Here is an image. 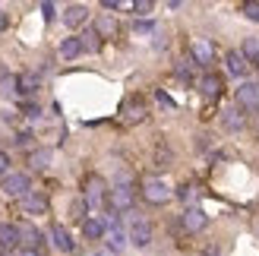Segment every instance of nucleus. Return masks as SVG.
<instances>
[{
	"instance_id": "obj_1",
	"label": "nucleus",
	"mask_w": 259,
	"mask_h": 256,
	"mask_svg": "<svg viewBox=\"0 0 259 256\" xmlns=\"http://www.w3.org/2000/svg\"><path fill=\"white\" fill-rule=\"evenodd\" d=\"M0 193H4L7 199H22L32 193V181L29 174H7L4 181H0Z\"/></svg>"
},
{
	"instance_id": "obj_2",
	"label": "nucleus",
	"mask_w": 259,
	"mask_h": 256,
	"mask_svg": "<svg viewBox=\"0 0 259 256\" xmlns=\"http://www.w3.org/2000/svg\"><path fill=\"white\" fill-rule=\"evenodd\" d=\"M133 206H136V190L130 187L126 181L114 184V187H111V209H114V212H130Z\"/></svg>"
},
{
	"instance_id": "obj_3",
	"label": "nucleus",
	"mask_w": 259,
	"mask_h": 256,
	"mask_svg": "<svg viewBox=\"0 0 259 256\" xmlns=\"http://www.w3.org/2000/svg\"><path fill=\"white\" fill-rule=\"evenodd\" d=\"M82 199H85L89 209H101V206H105V199H108V187H105V181L92 174V177L85 181V193H82Z\"/></svg>"
},
{
	"instance_id": "obj_4",
	"label": "nucleus",
	"mask_w": 259,
	"mask_h": 256,
	"mask_svg": "<svg viewBox=\"0 0 259 256\" xmlns=\"http://www.w3.org/2000/svg\"><path fill=\"white\" fill-rule=\"evenodd\" d=\"M142 199L152 202V206H164V202L171 199V190H167L164 181H155V177H149V181L142 184Z\"/></svg>"
},
{
	"instance_id": "obj_5",
	"label": "nucleus",
	"mask_w": 259,
	"mask_h": 256,
	"mask_svg": "<svg viewBox=\"0 0 259 256\" xmlns=\"http://www.w3.org/2000/svg\"><path fill=\"white\" fill-rule=\"evenodd\" d=\"M237 105L250 114H259V82H243L237 89Z\"/></svg>"
},
{
	"instance_id": "obj_6",
	"label": "nucleus",
	"mask_w": 259,
	"mask_h": 256,
	"mask_svg": "<svg viewBox=\"0 0 259 256\" xmlns=\"http://www.w3.org/2000/svg\"><path fill=\"white\" fill-rule=\"evenodd\" d=\"M180 225H184V231H190V234H196V231H202L205 225H209V215H205L199 206H190L184 215H180Z\"/></svg>"
},
{
	"instance_id": "obj_7",
	"label": "nucleus",
	"mask_w": 259,
	"mask_h": 256,
	"mask_svg": "<svg viewBox=\"0 0 259 256\" xmlns=\"http://www.w3.org/2000/svg\"><path fill=\"white\" fill-rule=\"evenodd\" d=\"M19 247L22 250H41L45 247V237H41V231H38L35 225H19Z\"/></svg>"
},
{
	"instance_id": "obj_8",
	"label": "nucleus",
	"mask_w": 259,
	"mask_h": 256,
	"mask_svg": "<svg viewBox=\"0 0 259 256\" xmlns=\"http://www.w3.org/2000/svg\"><path fill=\"white\" fill-rule=\"evenodd\" d=\"M19 206H22L25 215H45V212H48V196H45V193H38V190H32L29 196H22V199H19Z\"/></svg>"
},
{
	"instance_id": "obj_9",
	"label": "nucleus",
	"mask_w": 259,
	"mask_h": 256,
	"mask_svg": "<svg viewBox=\"0 0 259 256\" xmlns=\"http://www.w3.org/2000/svg\"><path fill=\"white\" fill-rule=\"evenodd\" d=\"M130 240L142 250V247H149L152 244V225L149 222H142V219H136L133 225H130Z\"/></svg>"
},
{
	"instance_id": "obj_10",
	"label": "nucleus",
	"mask_w": 259,
	"mask_h": 256,
	"mask_svg": "<svg viewBox=\"0 0 259 256\" xmlns=\"http://www.w3.org/2000/svg\"><path fill=\"white\" fill-rule=\"evenodd\" d=\"M16 247H19V225L4 222V225H0V250L10 253V250H16Z\"/></svg>"
},
{
	"instance_id": "obj_11",
	"label": "nucleus",
	"mask_w": 259,
	"mask_h": 256,
	"mask_svg": "<svg viewBox=\"0 0 259 256\" xmlns=\"http://www.w3.org/2000/svg\"><path fill=\"white\" fill-rule=\"evenodd\" d=\"M51 244H54L60 253H73V237H70V231L63 225H51Z\"/></svg>"
},
{
	"instance_id": "obj_12",
	"label": "nucleus",
	"mask_w": 259,
	"mask_h": 256,
	"mask_svg": "<svg viewBox=\"0 0 259 256\" xmlns=\"http://www.w3.org/2000/svg\"><path fill=\"white\" fill-rule=\"evenodd\" d=\"M190 51H193V63H199V67H209L212 63V45L205 41V38H196V41L190 45Z\"/></svg>"
},
{
	"instance_id": "obj_13",
	"label": "nucleus",
	"mask_w": 259,
	"mask_h": 256,
	"mask_svg": "<svg viewBox=\"0 0 259 256\" xmlns=\"http://www.w3.org/2000/svg\"><path fill=\"white\" fill-rule=\"evenodd\" d=\"M225 63H228V73H231V76H237V79H240V76H247V67H250V63H247V57H243L240 51H228V54H225Z\"/></svg>"
},
{
	"instance_id": "obj_14",
	"label": "nucleus",
	"mask_w": 259,
	"mask_h": 256,
	"mask_svg": "<svg viewBox=\"0 0 259 256\" xmlns=\"http://www.w3.org/2000/svg\"><path fill=\"white\" fill-rule=\"evenodd\" d=\"M199 92H202L205 98H218V95H222V79H218L215 73L199 76Z\"/></svg>"
},
{
	"instance_id": "obj_15",
	"label": "nucleus",
	"mask_w": 259,
	"mask_h": 256,
	"mask_svg": "<svg viewBox=\"0 0 259 256\" xmlns=\"http://www.w3.org/2000/svg\"><path fill=\"white\" fill-rule=\"evenodd\" d=\"M85 16H89V10H85L82 4H73V7H67V10H63V22H67L70 29H76V25H82V22H85Z\"/></svg>"
},
{
	"instance_id": "obj_16",
	"label": "nucleus",
	"mask_w": 259,
	"mask_h": 256,
	"mask_svg": "<svg viewBox=\"0 0 259 256\" xmlns=\"http://www.w3.org/2000/svg\"><path fill=\"white\" fill-rule=\"evenodd\" d=\"M79 54H82V41H79V35L63 38V41H60V57H63V60H73V57H79Z\"/></svg>"
},
{
	"instance_id": "obj_17",
	"label": "nucleus",
	"mask_w": 259,
	"mask_h": 256,
	"mask_svg": "<svg viewBox=\"0 0 259 256\" xmlns=\"http://www.w3.org/2000/svg\"><path fill=\"white\" fill-rule=\"evenodd\" d=\"M82 234H85V240H101L105 237V222L101 219H85L82 222Z\"/></svg>"
},
{
	"instance_id": "obj_18",
	"label": "nucleus",
	"mask_w": 259,
	"mask_h": 256,
	"mask_svg": "<svg viewBox=\"0 0 259 256\" xmlns=\"http://www.w3.org/2000/svg\"><path fill=\"white\" fill-rule=\"evenodd\" d=\"M38 89H41V79H38L35 73H22L19 76V95H35Z\"/></svg>"
},
{
	"instance_id": "obj_19",
	"label": "nucleus",
	"mask_w": 259,
	"mask_h": 256,
	"mask_svg": "<svg viewBox=\"0 0 259 256\" xmlns=\"http://www.w3.org/2000/svg\"><path fill=\"white\" fill-rule=\"evenodd\" d=\"M222 123H225V130H240V126H243V114L234 111V108H228V111H222Z\"/></svg>"
},
{
	"instance_id": "obj_20",
	"label": "nucleus",
	"mask_w": 259,
	"mask_h": 256,
	"mask_svg": "<svg viewBox=\"0 0 259 256\" xmlns=\"http://www.w3.org/2000/svg\"><path fill=\"white\" fill-rule=\"evenodd\" d=\"M240 54L247 57V63H259V38H243Z\"/></svg>"
},
{
	"instance_id": "obj_21",
	"label": "nucleus",
	"mask_w": 259,
	"mask_h": 256,
	"mask_svg": "<svg viewBox=\"0 0 259 256\" xmlns=\"http://www.w3.org/2000/svg\"><path fill=\"white\" fill-rule=\"evenodd\" d=\"M79 41H82V51H92V54H95V51L101 48V35H98L95 29H85V32L79 35Z\"/></svg>"
},
{
	"instance_id": "obj_22",
	"label": "nucleus",
	"mask_w": 259,
	"mask_h": 256,
	"mask_svg": "<svg viewBox=\"0 0 259 256\" xmlns=\"http://www.w3.org/2000/svg\"><path fill=\"white\" fill-rule=\"evenodd\" d=\"M142 117H146V105H142V101H130V105H126V123H136V120H142Z\"/></svg>"
},
{
	"instance_id": "obj_23",
	"label": "nucleus",
	"mask_w": 259,
	"mask_h": 256,
	"mask_svg": "<svg viewBox=\"0 0 259 256\" xmlns=\"http://www.w3.org/2000/svg\"><path fill=\"white\" fill-rule=\"evenodd\" d=\"M108 247H111L114 253H120V250L126 247V234L120 231V228H111V234H108Z\"/></svg>"
},
{
	"instance_id": "obj_24",
	"label": "nucleus",
	"mask_w": 259,
	"mask_h": 256,
	"mask_svg": "<svg viewBox=\"0 0 259 256\" xmlns=\"http://www.w3.org/2000/svg\"><path fill=\"white\" fill-rule=\"evenodd\" d=\"M48 161H51V149H38V152H32V158H29V164H32L35 171L48 168Z\"/></svg>"
},
{
	"instance_id": "obj_25",
	"label": "nucleus",
	"mask_w": 259,
	"mask_h": 256,
	"mask_svg": "<svg viewBox=\"0 0 259 256\" xmlns=\"http://www.w3.org/2000/svg\"><path fill=\"white\" fill-rule=\"evenodd\" d=\"M95 32H98L101 38H108V35H114V32H117V22H114L111 16H101V19L95 22Z\"/></svg>"
},
{
	"instance_id": "obj_26",
	"label": "nucleus",
	"mask_w": 259,
	"mask_h": 256,
	"mask_svg": "<svg viewBox=\"0 0 259 256\" xmlns=\"http://www.w3.org/2000/svg\"><path fill=\"white\" fill-rule=\"evenodd\" d=\"M243 16H247V19H253V22H259V4H256V0H250V4H243Z\"/></svg>"
},
{
	"instance_id": "obj_27",
	"label": "nucleus",
	"mask_w": 259,
	"mask_h": 256,
	"mask_svg": "<svg viewBox=\"0 0 259 256\" xmlns=\"http://www.w3.org/2000/svg\"><path fill=\"white\" fill-rule=\"evenodd\" d=\"M177 196L184 199V202H193V199H196V187H190V184H184V187L177 190Z\"/></svg>"
},
{
	"instance_id": "obj_28",
	"label": "nucleus",
	"mask_w": 259,
	"mask_h": 256,
	"mask_svg": "<svg viewBox=\"0 0 259 256\" xmlns=\"http://www.w3.org/2000/svg\"><path fill=\"white\" fill-rule=\"evenodd\" d=\"M133 10L139 13V16H146V13H152V0H136Z\"/></svg>"
},
{
	"instance_id": "obj_29",
	"label": "nucleus",
	"mask_w": 259,
	"mask_h": 256,
	"mask_svg": "<svg viewBox=\"0 0 259 256\" xmlns=\"http://www.w3.org/2000/svg\"><path fill=\"white\" fill-rule=\"evenodd\" d=\"M7 174H10V155H7V152H0V181H4Z\"/></svg>"
},
{
	"instance_id": "obj_30",
	"label": "nucleus",
	"mask_w": 259,
	"mask_h": 256,
	"mask_svg": "<svg viewBox=\"0 0 259 256\" xmlns=\"http://www.w3.org/2000/svg\"><path fill=\"white\" fill-rule=\"evenodd\" d=\"M41 16L51 22V19H54V4H48V0H45V4H41Z\"/></svg>"
},
{
	"instance_id": "obj_31",
	"label": "nucleus",
	"mask_w": 259,
	"mask_h": 256,
	"mask_svg": "<svg viewBox=\"0 0 259 256\" xmlns=\"http://www.w3.org/2000/svg\"><path fill=\"white\" fill-rule=\"evenodd\" d=\"M136 32H155V25H152L149 19H139V22H136Z\"/></svg>"
},
{
	"instance_id": "obj_32",
	"label": "nucleus",
	"mask_w": 259,
	"mask_h": 256,
	"mask_svg": "<svg viewBox=\"0 0 259 256\" xmlns=\"http://www.w3.org/2000/svg\"><path fill=\"white\" fill-rule=\"evenodd\" d=\"M177 76H180V79H190V63H187V60L177 67Z\"/></svg>"
},
{
	"instance_id": "obj_33",
	"label": "nucleus",
	"mask_w": 259,
	"mask_h": 256,
	"mask_svg": "<svg viewBox=\"0 0 259 256\" xmlns=\"http://www.w3.org/2000/svg\"><path fill=\"white\" fill-rule=\"evenodd\" d=\"M16 256H45V253H41V250H22V247H19Z\"/></svg>"
},
{
	"instance_id": "obj_34",
	"label": "nucleus",
	"mask_w": 259,
	"mask_h": 256,
	"mask_svg": "<svg viewBox=\"0 0 259 256\" xmlns=\"http://www.w3.org/2000/svg\"><path fill=\"white\" fill-rule=\"evenodd\" d=\"M101 7H105V10H120V0H105Z\"/></svg>"
},
{
	"instance_id": "obj_35",
	"label": "nucleus",
	"mask_w": 259,
	"mask_h": 256,
	"mask_svg": "<svg viewBox=\"0 0 259 256\" xmlns=\"http://www.w3.org/2000/svg\"><path fill=\"white\" fill-rule=\"evenodd\" d=\"M29 139H32L29 133H19V136H16V146H29Z\"/></svg>"
},
{
	"instance_id": "obj_36",
	"label": "nucleus",
	"mask_w": 259,
	"mask_h": 256,
	"mask_svg": "<svg viewBox=\"0 0 259 256\" xmlns=\"http://www.w3.org/2000/svg\"><path fill=\"white\" fill-rule=\"evenodd\" d=\"M158 101H161V105H164V108H174V101H171V98H167L164 92H158Z\"/></svg>"
},
{
	"instance_id": "obj_37",
	"label": "nucleus",
	"mask_w": 259,
	"mask_h": 256,
	"mask_svg": "<svg viewBox=\"0 0 259 256\" xmlns=\"http://www.w3.org/2000/svg\"><path fill=\"white\" fill-rule=\"evenodd\" d=\"M7 25H10V19H7V13H0V32H4Z\"/></svg>"
},
{
	"instance_id": "obj_38",
	"label": "nucleus",
	"mask_w": 259,
	"mask_h": 256,
	"mask_svg": "<svg viewBox=\"0 0 259 256\" xmlns=\"http://www.w3.org/2000/svg\"><path fill=\"white\" fill-rule=\"evenodd\" d=\"M98 256H108V253H98Z\"/></svg>"
}]
</instances>
